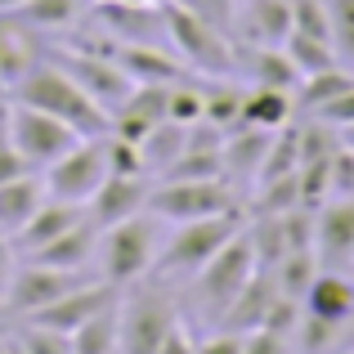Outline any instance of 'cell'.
Instances as JSON below:
<instances>
[{
    "instance_id": "obj_26",
    "label": "cell",
    "mask_w": 354,
    "mask_h": 354,
    "mask_svg": "<svg viewBox=\"0 0 354 354\" xmlns=\"http://www.w3.org/2000/svg\"><path fill=\"white\" fill-rule=\"evenodd\" d=\"M41 202H45V180H36L32 171L18 180H5L0 184V234H18Z\"/></svg>"
},
{
    "instance_id": "obj_44",
    "label": "cell",
    "mask_w": 354,
    "mask_h": 354,
    "mask_svg": "<svg viewBox=\"0 0 354 354\" xmlns=\"http://www.w3.org/2000/svg\"><path fill=\"white\" fill-rule=\"evenodd\" d=\"M175 5H184V9H193V14H202L207 23L225 27V32H229V23H234V0H175Z\"/></svg>"
},
{
    "instance_id": "obj_40",
    "label": "cell",
    "mask_w": 354,
    "mask_h": 354,
    "mask_svg": "<svg viewBox=\"0 0 354 354\" xmlns=\"http://www.w3.org/2000/svg\"><path fill=\"white\" fill-rule=\"evenodd\" d=\"M104 157H108V175H148L144 157H139V144H130V139L108 135L104 139Z\"/></svg>"
},
{
    "instance_id": "obj_31",
    "label": "cell",
    "mask_w": 354,
    "mask_h": 354,
    "mask_svg": "<svg viewBox=\"0 0 354 354\" xmlns=\"http://www.w3.org/2000/svg\"><path fill=\"white\" fill-rule=\"evenodd\" d=\"M350 86H354V72L341 68V63H332V68H319V72H310V77H301V86H296V104H301L305 113H314V108H323L328 99L346 95Z\"/></svg>"
},
{
    "instance_id": "obj_17",
    "label": "cell",
    "mask_w": 354,
    "mask_h": 354,
    "mask_svg": "<svg viewBox=\"0 0 354 354\" xmlns=\"http://www.w3.org/2000/svg\"><path fill=\"white\" fill-rule=\"evenodd\" d=\"M148 207V180L144 175H108L104 184H99V193L86 202L90 220H95L99 229L117 225V220L135 216V211Z\"/></svg>"
},
{
    "instance_id": "obj_2",
    "label": "cell",
    "mask_w": 354,
    "mask_h": 354,
    "mask_svg": "<svg viewBox=\"0 0 354 354\" xmlns=\"http://www.w3.org/2000/svg\"><path fill=\"white\" fill-rule=\"evenodd\" d=\"M14 95H18V104H32V108H41V113H54L59 121H68V126L86 139L108 130V113L63 68H54V63H36L14 86Z\"/></svg>"
},
{
    "instance_id": "obj_3",
    "label": "cell",
    "mask_w": 354,
    "mask_h": 354,
    "mask_svg": "<svg viewBox=\"0 0 354 354\" xmlns=\"http://www.w3.org/2000/svg\"><path fill=\"white\" fill-rule=\"evenodd\" d=\"M166 41L180 54L184 68L202 72V77H234L238 72L234 36L225 27L207 23L202 14H193V9L175 5V0H166Z\"/></svg>"
},
{
    "instance_id": "obj_34",
    "label": "cell",
    "mask_w": 354,
    "mask_h": 354,
    "mask_svg": "<svg viewBox=\"0 0 354 354\" xmlns=\"http://www.w3.org/2000/svg\"><path fill=\"white\" fill-rule=\"evenodd\" d=\"M207 95V108H202V121L220 130H234L242 121V90L234 86V77H211V86H202Z\"/></svg>"
},
{
    "instance_id": "obj_14",
    "label": "cell",
    "mask_w": 354,
    "mask_h": 354,
    "mask_svg": "<svg viewBox=\"0 0 354 354\" xmlns=\"http://www.w3.org/2000/svg\"><path fill=\"white\" fill-rule=\"evenodd\" d=\"M314 256L328 269L354 265V198H328L314 216Z\"/></svg>"
},
{
    "instance_id": "obj_23",
    "label": "cell",
    "mask_w": 354,
    "mask_h": 354,
    "mask_svg": "<svg viewBox=\"0 0 354 354\" xmlns=\"http://www.w3.org/2000/svg\"><path fill=\"white\" fill-rule=\"evenodd\" d=\"M5 23H0V86L5 90H14L18 81L27 77V72L36 68V50H32V27H23V23H14L9 14H0Z\"/></svg>"
},
{
    "instance_id": "obj_53",
    "label": "cell",
    "mask_w": 354,
    "mask_h": 354,
    "mask_svg": "<svg viewBox=\"0 0 354 354\" xmlns=\"http://www.w3.org/2000/svg\"><path fill=\"white\" fill-rule=\"evenodd\" d=\"M0 354H5V337H0Z\"/></svg>"
},
{
    "instance_id": "obj_42",
    "label": "cell",
    "mask_w": 354,
    "mask_h": 354,
    "mask_svg": "<svg viewBox=\"0 0 354 354\" xmlns=\"http://www.w3.org/2000/svg\"><path fill=\"white\" fill-rule=\"evenodd\" d=\"M328 166H332V198H354V148L337 144Z\"/></svg>"
},
{
    "instance_id": "obj_46",
    "label": "cell",
    "mask_w": 354,
    "mask_h": 354,
    "mask_svg": "<svg viewBox=\"0 0 354 354\" xmlns=\"http://www.w3.org/2000/svg\"><path fill=\"white\" fill-rule=\"evenodd\" d=\"M193 354H242V332H229V328H220L216 337H202Z\"/></svg>"
},
{
    "instance_id": "obj_15",
    "label": "cell",
    "mask_w": 354,
    "mask_h": 354,
    "mask_svg": "<svg viewBox=\"0 0 354 354\" xmlns=\"http://www.w3.org/2000/svg\"><path fill=\"white\" fill-rule=\"evenodd\" d=\"M229 32H238L242 45H283L292 36V0H234Z\"/></svg>"
},
{
    "instance_id": "obj_41",
    "label": "cell",
    "mask_w": 354,
    "mask_h": 354,
    "mask_svg": "<svg viewBox=\"0 0 354 354\" xmlns=\"http://www.w3.org/2000/svg\"><path fill=\"white\" fill-rule=\"evenodd\" d=\"M242 354H296V341L274 328H251L242 332Z\"/></svg>"
},
{
    "instance_id": "obj_27",
    "label": "cell",
    "mask_w": 354,
    "mask_h": 354,
    "mask_svg": "<svg viewBox=\"0 0 354 354\" xmlns=\"http://www.w3.org/2000/svg\"><path fill=\"white\" fill-rule=\"evenodd\" d=\"M274 130H256V126H234L225 130V144H220V162H225V175H256L260 162H265V148Z\"/></svg>"
},
{
    "instance_id": "obj_16",
    "label": "cell",
    "mask_w": 354,
    "mask_h": 354,
    "mask_svg": "<svg viewBox=\"0 0 354 354\" xmlns=\"http://www.w3.org/2000/svg\"><path fill=\"white\" fill-rule=\"evenodd\" d=\"M99 23L117 41H166V5H130V0H99Z\"/></svg>"
},
{
    "instance_id": "obj_35",
    "label": "cell",
    "mask_w": 354,
    "mask_h": 354,
    "mask_svg": "<svg viewBox=\"0 0 354 354\" xmlns=\"http://www.w3.org/2000/svg\"><path fill=\"white\" fill-rule=\"evenodd\" d=\"M283 50H287V59L296 63V72H301V77H310V72L332 68V63H337V50H332V41H314V36H301V32L287 36Z\"/></svg>"
},
{
    "instance_id": "obj_21",
    "label": "cell",
    "mask_w": 354,
    "mask_h": 354,
    "mask_svg": "<svg viewBox=\"0 0 354 354\" xmlns=\"http://www.w3.org/2000/svg\"><path fill=\"white\" fill-rule=\"evenodd\" d=\"M86 216H90V211L81 207V202H63V198H50V193H45V202L32 211V220L14 234V242H18V251L27 256V251L45 247L50 238H59L63 229H72L77 220H86Z\"/></svg>"
},
{
    "instance_id": "obj_50",
    "label": "cell",
    "mask_w": 354,
    "mask_h": 354,
    "mask_svg": "<svg viewBox=\"0 0 354 354\" xmlns=\"http://www.w3.org/2000/svg\"><path fill=\"white\" fill-rule=\"evenodd\" d=\"M5 354H27V350L18 346V337H5Z\"/></svg>"
},
{
    "instance_id": "obj_9",
    "label": "cell",
    "mask_w": 354,
    "mask_h": 354,
    "mask_svg": "<svg viewBox=\"0 0 354 354\" xmlns=\"http://www.w3.org/2000/svg\"><path fill=\"white\" fill-rule=\"evenodd\" d=\"M45 193L50 198H63V202H81L86 207L90 198L99 193V184L108 180V157H104V139H81L72 144L59 162L45 166Z\"/></svg>"
},
{
    "instance_id": "obj_25",
    "label": "cell",
    "mask_w": 354,
    "mask_h": 354,
    "mask_svg": "<svg viewBox=\"0 0 354 354\" xmlns=\"http://www.w3.org/2000/svg\"><path fill=\"white\" fill-rule=\"evenodd\" d=\"M292 113H296V95H292V90L251 86V90H242V121H238V126L278 130V126L292 121Z\"/></svg>"
},
{
    "instance_id": "obj_56",
    "label": "cell",
    "mask_w": 354,
    "mask_h": 354,
    "mask_svg": "<svg viewBox=\"0 0 354 354\" xmlns=\"http://www.w3.org/2000/svg\"><path fill=\"white\" fill-rule=\"evenodd\" d=\"M95 5H99V0H95Z\"/></svg>"
},
{
    "instance_id": "obj_8",
    "label": "cell",
    "mask_w": 354,
    "mask_h": 354,
    "mask_svg": "<svg viewBox=\"0 0 354 354\" xmlns=\"http://www.w3.org/2000/svg\"><path fill=\"white\" fill-rule=\"evenodd\" d=\"M54 68L68 72V77L77 81L108 117H113L117 108L126 104V95L135 90V81H130L104 50H90V45H63V50L54 54Z\"/></svg>"
},
{
    "instance_id": "obj_20",
    "label": "cell",
    "mask_w": 354,
    "mask_h": 354,
    "mask_svg": "<svg viewBox=\"0 0 354 354\" xmlns=\"http://www.w3.org/2000/svg\"><path fill=\"white\" fill-rule=\"evenodd\" d=\"M301 310L328 323H354V283L341 269H319L310 292L301 296Z\"/></svg>"
},
{
    "instance_id": "obj_48",
    "label": "cell",
    "mask_w": 354,
    "mask_h": 354,
    "mask_svg": "<svg viewBox=\"0 0 354 354\" xmlns=\"http://www.w3.org/2000/svg\"><path fill=\"white\" fill-rule=\"evenodd\" d=\"M14 269H18V251H14V242L0 234V296H5V287H9V278H14Z\"/></svg>"
},
{
    "instance_id": "obj_43",
    "label": "cell",
    "mask_w": 354,
    "mask_h": 354,
    "mask_svg": "<svg viewBox=\"0 0 354 354\" xmlns=\"http://www.w3.org/2000/svg\"><path fill=\"white\" fill-rule=\"evenodd\" d=\"M310 117H319V121H328V126H354V86L346 90V95H337V99H328L323 108H314Z\"/></svg>"
},
{
    "instance_id": "obj_49",
    "label": "cell",
    "mask_w": 354,
    "mask_h": 354,
    "mask_svg": "<svg viewBox=\"0 0 354 354\" xmlns=\"http://www.w3.org/2000/svg\"><path fill=\"white\" fill-rule=\"evenodd\" d=\"M337 135H341V144H346V148H354V126H341Z\"/></svg>"
},
{
    "instance_id": "obj_51",
    "label": "cell",
    "mask_w": 354,
    "mask_h": 354,
    "mask_svg": "<svg viewBox=\"0 0 354 354\" xmlns=\"http://www.w3.org/2000/svg\"><path fill=\"white\" fill-rule=\"evenodd\" d=\"M18 5H23V0H0V14H14Z\"/></svg>"
},
{
    "instance_id": "obj_38",
    "label": "cell",
    "mask_w": 354,
    "mask_h": 354,
    "mask_svg": "<svg viewBox=\"0 0 354 354\" xmlns=\"http://www.w3.org/2000/svg\"><path fill=\"white\" fill-rule=\"evenodd\" d=\"M202 108H207V95H202V86H189L184 77L166 86V121L193 126V121H202Z\"/></svg>"
},
{
    "instance_id": "obj_5",
    "label": "cell",
    "mask_w": 354,
    "mask_h": 354,
    "mask_svg": "<svg viewBox=\"0 0 354 354\" xmlns=\"http://www.w3.org/2000/svg\"><path fill=\"white\" fill-rule=\"evenodd\" d=\"M256 269H260L256 265V247H251L247 229H242V234L229 238L225 247H220L216 256H211L207 265L189 278V283H193V296L202 301V310H211L220 319V314L229 310V301H234L242 287L251 283V274H256Z\"/></svg>"
},
{
    "instance_id": "obj_11",
    "label": "cell",
    "mask_w": 354,
    "mask_h": 354,
    "mask_svg": "<svg viewBox=\"0 0 354 354\" xmlns=\"http://www.w3.org/2000/svg\"><path fill=\"white\" fill-rule=\"evenodd\" d=\"M77 283H86V269H54V265H41V260H27V265L14 269L5 296H0V310L36 314L50 301H59L63 292H72Z\"/></svg>"
},
{
    "instance_id": "obj_12",
    "label": "cell",
    "mask_w": 354,
    "mask_h": 354,
    "mask_svg": "<svg viewBox=\"0 0 354 354\" xmlns=\"http://www.w3.org/2000/svg\"><path fill=\"white\" fill-rule=\"evenodd\" d=\"M121 296V287L117 283H108L104 274L99 278H86V283H77L72 292H63L59 301H50L45 310H36V314H27V323H45V328H59V332H77L81 323L90 319V314H99L104 305H113Z\"/></svg>"
},
{
    "instance_id": "obj_7",
    "label": "cell",
    "mask_w": 354,
    "mask_h": 354,
    "mask_svg": "<svg viewBox=\"0 0 354 354\" xmlns=\"http://www.w3.org/2000/svg\"><path fill=\"white\" fill-rule=\"evenodd\" d=\"M86 135H77V130L68 126V121H59L54 113H41V108H32V104H9V144L18 148V153L27 157V166H50V162H59L63 153H68L72 144H81Z\"/></svg>"
},
{
    "instance_id": "obj_24",
    "label": "cell",
    "mask_w": 354,
    "mask_h": 354,
    "mask_svg": "<svg viewBox=\"0 0 354 354\" xmlns=\"http://www.w3.org/2000/svg\"><path fill=\"white\" fill-rule=\"evenodd\" d=\"M238 59H247L251 86H274V90H292V95L301 86V72L287 59L283 45H247V50H238Z\"/></svg>"
},
{
    "instance_id": "obj_4",
    "label": "cell",
    "mask_w": 354,
    "mask_h": 354,
    "mask_svg": "<svg viewBox=\"0 0 354 354\" xmlns=\"http://www.w3.org/2000/svg\"><path fill=\"white\" fill-rule=\"evenodd\" d=\"M234 234H242L238 207H234V211H220V216L184 220V225H175V234L162 242L153 274H162V278H171V274H175V278H193Z\"/></svg>"
},
{
    "instance_id": "obj_28",
    "label": "cell",
    "mask_w": 354,
    "mask_h": 354,
    "mask_svg": "<svg viewBox=\"0 0 354 354\" xmlns=\"http://www.w3.org/2000/svg\"><path fill=\"white\" fill-rule=\"evenodd\" d=\"M117 350H121V296L72 332V354H117Z\"/></svg>"
},
{
    "instance_id": "obj_22",
    "label": "cell",
    "mask_w": 354,
    "mask_h": 354,
    "mask_svg": "<svg viewBox=\"0 0 354 354\" xmlns=\"http://www.w3.org/2000/svg\"><path fill=\"white\" fill-rule=\"evenodd\" d=\"M274 296H278L274 274H269V269H256V274H251V283L242 287L234 301H229V310L220 314V328H229V332L260 328V323H265V314H269V305H274Z\"/></svg>"
},
{
    "instance_id": "obj_36",
    "label": "cell",
    "mask_w": 354,
    "mask_h": 354,
    "mask_svg": "<svg viewBox=\"0 0 354 354\" xmlns=\"http://www.w3.org/2000/svg\"><path fill=\"white\" fill-rule=\"evenodd\" d=\"M256 207H260V216H283V211H296V207H301V180H296V171L274 175V180L260 184Z\"/></svg>"
},
{
    "instance_id": "obj_18",
    "label": "cell",
    "mask_w": 354,
    "mask_h": 354,
    "mask_svg": "<svg viewBox=\"0 0 354 354\" xmlns=\"http://www.w3.org/2000/svg\"><path fill=\"white\" fill-rule=\"evenodd\" d=\"M157 121H166V86H135L126 95V104L108 117V130H113L117 139L139 144Z\"/></svg>"
},
{
    "instance_id": "obj_29",
    "label": "cell",
    "mask_w": 354,
    "mask_h": 354,
    "mask_svg": "<svg viewBox=\"0 0 354 354\" xmlns=\"http://www.w3.org/2000/svg\"><path fill=\"white\" fill-rule=\"evenodd\" d=\"M184 139H189V126L180 121H157L144 139H139V157H144V171L148 175H162L175 157L184 153Z\"/></svg>"
},
{
    "instance_id": "obj_33",
    "label": "cell",
    "mask_w": 354,
    "mask_h": 354,
    "mask_svg": "<svg viewBox=\"0 0 354 354\" xmlns=\"http://www.w3.org/2000/svg\"><path fill=\"white\" fill-rule=\"evenodd\" d=\"M319 256L314 251H287L283 260H278L269 274H274V287H278V296H292V301H301L305 292H310V283H314V274H319Z\"/></svg>"
},
{
    "instance_id": "obj_39",
    "label": "cell",
    "mask_w": 354,
    "mask_h": 354,
    "mask_svg": "<svg viewBox=\"0 0 354 354\" xmlns=\"http://www.w3.org/2000/svg\"><path fill=\"white\" fill-rule=\"evenodd\" d=\"M18 346L27 354H72V337L59 328H45V323H27L18 332Z\"/></svg>"
},
{
    "instance_id": "obj_13",
    "label": "cell",
    "mask_w": 354,
    "mask_h": 354,
    "mask_svg": "<svg viewBox=\"0 0 354 354\" xmlns=\"http://www.w3.org/2000/svg\"><path fill=\"white\" fill-rule=\"evenodd\" d=\"M90 50H99V45H90ZM104 54L135 81V86H171V81H180L184 72H189L175 50L148 45V41H117V45H108Z\"/></svg>"
},
{
    "instance_id": "obj_6",
    "label": "cell",
    "mask_w": 354,
    "mask_h": 354,
    "mask_svg": "<svg viewBox=\"0 0 354 354\" xmlns=\"http://www.w3.org/2000/svg\"><path fill=\"white\" fill-rule=\"evenodd\" d=\"M148 211L162 216L166 225H184V220H198V216L234 211V193H229L225 175H211V180H157L148 189Z\"/></svg>"
},
{
    "instance_id": "obj_30",
    "label": "cell",
    "mask_w": 354,
    "mask_h": 354,
    "mask_svg": "<svg viewBox=\"0 0 354 354\" xmlns=\"http://www.w3.org/2000/svg\"><path fill=\"white\" fill-rule=\"evenodd\" d=\"M9 18L32 32H63L81 18V0H23Z\"/></svg>"
},
{
    "instance_id": "obj_10",
    "label": "cell",
    "mask_w": 354,
    "mask_h": 354,
    "mask_svg": "<svg viewBox=\"0 0 354 354\" xmlns=\"http://www.w3.org/2000/svg\"><path fill=\"white\" fill-rule=\"evenodd\" d=\"M175 319L180 310L162 287H139L130 301H121V354H157Z\"/></svg>"
},
{
    "instance_id": "obj_37",
    "label": "cell",
    "mask_w": 354,
    "mask_h": 354,
    "mask_svg": "<svg viewBox=\"0 0 354 354\" xmlns=\"http://www.w3.org/2000/svg\"><path fill=\"white\" fill-rule=\"evenodd\" d=\"M323 5H328L332 50H337V63L354 72V0H323Z\"/></svg>"
},
{
    "instance_id": "obj_52",
    "label": "cell",
    "mask_w": 354,
    "mask_h": 354,
    "mask_svg": "<svg viewBox=\"0 0 354 354\" xmlns=\"http://www.w3.org/2000/svg\"><path fill=\"white\" fill-rule=\"evenodd\" d=\"M130 5H166V0H130Z\"/></svg>"
},
{
    "instance_id": "obj_54",
    "label": "cell",
    "mask_w": 354,
    "mask_h": 354,
    "mask_svg": "<svg viewBox=\"0 0 354 354\" xmlns=\"http://www.w3.org/2000/svg\"><path fill=\"white\" fill-rule=\"evenodd\" d=\"M0 95H5V86H0Z\"/></svg>"
},
{
    "instance_id": "obj_47",
    "label": "cell",
    "mask_w": 354,
    "mask_h": 354,
    "mask_svg": "<svg viewBox=\"0 0 354 354\" xmlns=\"http://www.w3.org/2000/svg\"><path fill=\"white\" fill-rule=\"evenodd\" d=\"M27 171H32V166H27V157L18 153L14 144L0 148V184H5V180H18V175H27Z\"/></svg>"
},
{
    "instance_id": "obj_32",
    "label": "cell",
    "mask_w": 354,
    "mask_h": 354,
    "mask_svg": "<svg viewBox=\"0 0 354 354\" xmlns=\"http://www.w3.org/2000/svg\"><path fill=\"white\" fill-rule=\"evenodd\" d=\"M301 166V126H278L274 135H269V148H265V162H260V171H256V184H265V180H274V175H287V171H296Z\"/></svg>"
},
{
    "instance_id": "obj_1",
    "label": "cell",
    "mask_w": 354,
    "mask_h": 354,
    "mask_svg": "<svg viewBox=\"0 0 354 354\" xmlns=\"http://www.w3.org/2000/svg\"><path fill=\"white\" fill-rule=\"evenodd\" d=\"M162 216H153V211H135V216L117 220V225L99 229V269H104L108 283L117 287H130L139 283L144 274H153L157 265V251H162Z\"/></svg>"
},
{
    "instance_id": "obj_19",
    "label": "cell",
    "mask_w": 354,
    "mask_h": 354,
    "mask_svg": "<svg viewBox=\"0 0 354 354\" xmlns=\"http://www.w3.org/2000/svg\"><path fill=\"white\" fill-rule=\"evenodd\" d=\"M99 251V225L95 220H77L72 229H63L59 238H50L45 247L27 251V260H41V265H54V269H86Z\"/></svg>"
},
{
    "instance_id": "obj_57",
    "label": "cell",
    "mask_w": 354,
    "mask_h": 354,
    "mask_svg": "<svg viewBox=\"0 0 354 354\" xmlns=\"http://www.w3.org/2000/svg\"><path fill=\"white\" fill-rule=\"evenodd\" d=\"M117 354H121V350H117Z\"/></svg>"
},
{
    "instance_id": "obj_45",
    "label": "cell",
    "mask_w": 354,
    "mask_h": 354,
    "mask_svg": "<svg viewBox=\"0 0 354 354\" xmlns=\"http://www.w3.org/2000/svg\"><path fill=\"white\" fill-rule=\"evenodd\" d=\"M193 350H198V341H193V332H189L184 319H175L171 332L162 337V346H157V354H193Z\"/></svg>"
},
{
    "instance_id": "obj_55",
    "label": "cell",
    "mask_w": 354,
    "mask_h": 354,
    "mask_svg": "<svg viewBox=\"0 0 354 354\" xmlns=\"http://www.w3.org/2000/svg\"><path fill=\"white\" fill-rule=\"evenodd\" d=\"M0 337H5V332H0Z\"/></svg>"
}]
</instances>
